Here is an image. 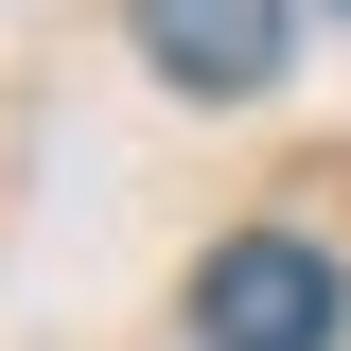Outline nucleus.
Returning <instances> with one entry per match:
<instances>
[{
  "instance_id": "f257e3e1",
  "label": "nucleus",
  "mask_w": 351,
  "mask_h": 351,
  "mask_svg": "<svg viewBox=\"0 0 351 351\" xmlns=\"http://www.w3.org/2000/svg\"><path fill=\"white\" fill-rule=\"evenodd\" d=\"M193 351H334V263L299 228H246V246L193 263Z\"/></svg>"
},
{
  "instance_id": "f03ea898",
  "label": "nucleus",
  "mask_w": 351,
  "mask_h": 351,
  "mask_svg": "<svg viewBox=\"0 0 351 351\" xmlns=\"http://www.w3.org/2000/svg\"><path fill=\"white\" fill-rule=\"evenodd\" d=\"M141 53H158L176 88H211V106H246V88L281 71V0H141Z\"/></svg>"
}]
</instances>
